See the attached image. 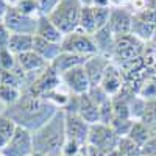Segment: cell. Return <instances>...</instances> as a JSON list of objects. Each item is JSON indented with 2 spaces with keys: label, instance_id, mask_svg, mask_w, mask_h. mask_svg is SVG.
Masks as SVG:
<instances>
[{
  "label": "cell",
  "instance_id": "obj_42",
  "mask_svg": "<svg viewBox=\"0 0 156 156\" xmlns=\"http://www.w3.org/2000/svg\"><path fill=\"white\" fill-rule=\"evenodd\" d=\"M9 2L8 0H0V17H3L6 14V11L9 9Z\"/></svg>",
  "mask_w": 156,
  "mask_h": 156
},
{
  "label": "cell",
  "instance_id": "obj_52",
  "mask_svg": "<svg viewBox=\"0 0 156 156\" xmlns=\"http://www.w3.org/2000/svg\"><path fill=\"white\" fill-rule=\"evenodd\" d=\"M8 2H9V0H8Z\"/></svg>",
  "mask_w": 156,
  "mask_h": 156
},
{
  "label": "cell",
  "instance_id": "obj_27",
  "mask_svg": "<svg viewBox=\"0 0 156 156\" xmlns=\"http://www.w3.org/2000/svg\"><path fill=\"white\" fill-rule=\"evenodd\" d=\"M22 97V89L17 86L11 84H2L0 86V101L6 106H12L20 100Z\"/></svg>",
  "mask_w": 156,
  "mask_h": 156
},
{
  "label": "cell",
  "instance_id": "obj_1",
  "mask_svg": "<svg viewBox=\"0 0 156 156\" xmlns=\"http://www.w3.org/2000/svg\"><path fill=\"white\" fill-rule=\"evenodd\" d=\"M59 108L53 106L51 103L45 101L41 97L28 92L27 89L22 90L20 100L12 106H8L3 115L14 120L17 126H23L28 131L34 133L42 125H45Z\"/></svg>",
  "mask_w": 156,
  "mask_h": 156
},
{
  "label": "cell",
  "instance_id": "obj_24",
  "mask_svg": "<svg viewBox=\"0 0 156 156\" xmlns=\"http://www.w3.org/2000/svg\"><path fill=\"white\" fill-rule=\"evenodd\" d=\"M16 129H17V125L14 120H11L9 117L3 114L0 115V150H3L8 145L11 137L14 136Z\"/></svg>",
  "mask_w": 156,
  "mask_h": 156
},
{
  "label": "cell",
  "instance_id": "obj_34",
  "mask_svg": "<svg viewBox=\"0 0 156 156\" xmlns=\"http://www.w3.org/2000/svg\"><path fill=\"white\" fill-rule=\"evenodd\" d=\"M100 109V123L105 125H111L112 119H114V109H112V100H106L105 103H101L98 106Z\"/></svg>",
  "mask_w": 156,
  "mask_h": 156
},
{
  "label": "cell",
  "instance_id": "obj_12",
  "mask_svg": "<svg viewBox=\"0 0 156 156\" xmlns=\"http://www.w3.org/2000/svg\"><path fill=\"white\" fill-rule=\"evenodd\" d=\"M101 89L109 95V97H114L120 92L125 86V78H123V72L122 69L117 66L115 62H109L108 67L103 73V78H101V83H100Z\"/></svg>",
  "mask_w": 156,
  "mask_h": 156
},
{
  "label": "cell",
  "instance_id": "obj_37",
  "mask_svg": "<svg viewBox=\"0 0 156 156\" xmlns=\"http://www.w3.org/2000/svg\"><path fill=\"white\" fill-rule=\"evenodd\" d=\"M87 95L90 97V100H92L97 106H100L101 103H105L106 100H109V98H111V97L105 92V90L101 89V86H92V87L89 89Z\"/></svg>",
  "mask_w": 156,
  "mask_h": 156
},
{
  "label": "cell",
  "instance_id": "obj_28",
  "mask_svg": "<svg viewBox=\"0 0 156 156\" xmlns=\"http://www.w3.org/2000/svg\"><path fill=\"white\" fill-rule=\"evenodd\" d=\"M117 150L122 153V156H142V147L137 145L136 142L133 139H129L128 136L119 139Z\"/></svg>",
  "mask_w": 156,
  "mask_h": 156
},
{
  "label": "cell",
  "instance_id": "obj_31",
  "mask_svg": "<svg viewBox=\"0 0 156 156\" xmlns=\"http://www.w3.org/2000/svg\"><path fill=\"white\" fill-rule=\"evenodd\" d=\"M142 123H145L150 129H156V100L147 101L145 112L140 119Z\"/></svg>",
  "mask_w": 156,
  "mask_h": 156
},
{
  "label": "cell",
  "instance_id": "obj_22",
  "mask_svg": "<svg viewBox=\"0 0 156 156\" xmlns=\"http://www.w3.org/2000/svg\"><path fill=\"white\" fill-rule=\"evenodd\" d=\"M156 25H151L148 22H144L142 19L133 16V25H131V34L136 36L139 41H142L144 44H148L151 41V37L154 34Z\"/></svg>",
  "mask_w": 156,
  "mask_h": 156
},
{
  "label": "cell",
  "instance_id": "obj_19",
  "mask_svg": "<svg viewBox=\"0 0 156 156\" xmlns=\"http://www.w3.org/2000/svg\"><path fill=\"white\" fill-rule=\"evenodd\" d=\"M33 51H36V53L41 56V58H44L48 64H51V62H53V61L61 55L62 48H61L59 44L48 42V41H45V39H42V37L34 36V41H33Z\"/></svg>",
  "mask_w": 156,
  "mask_h": 156
},
{
  "label": "cell",
  "instance_id": "obj_40",
  "mask_svg": "<svg viewBox=\"0 0 156 156\" xmlns=\"http://www.w3.org/2000/svg\"><path fill=\"white\" fill-rule=\"evenodd\" d=\"M9 30L5 27L3 23H0V50H5L8 48V42H9Z\"/></svg>",
  "mask_w": 156,
  "mask_h": 156
},
{
  "label": "cell",
  "instance_id": "obj_33",
  "mask_svg": "<svg viewBox=\"0 0 156 156\" xmlns=\"http://www.w3.org/2000/svg\"><path fill=\"white\" fill-rule=\"evenodd\" d=\"M17 64L16 55L11 53L8 48L0 50V70H12Z\"/></svg>",
  "mask_w": 156,
  "mask_h": 156
},
{
  "label": "cell",
  "instance_id": "obj_2",
  "mask_svg": "<svg viewBox=\"0 0 156 156\" xmlns=\"http://www.w3.org/2000/svg\"><path fill=\"white\" fill-rule=\"evenodd\" d=\"M66 139V114L62 109H58L45 125L33 133V148L48 156H58Z\"/></svg>",
  "mask_w": 156,
  "mask_h": 156
},
{
  "label": "cell",
  "instance_id": "obj_29",
  "mask_svg": "<svg viewBox=\"0 0 156 156\" xmlns=\"http://www.w3.org/2000/svg\"><path fill=\"white\" fill-rule=\"evenodd\" d=\"M12 6H14L20 14L27 16V17H33V19L41 17L39 16V8H37L36 0H19V2H16Z\"/></svg>",
  "mask_w": 156,
  "mask_h": 156
},
{
  "label": "cell",
  "instance_id": "obj_46",
  "mask_svg": "<svg viewBox=\"0 0 156 156\" xmlns=\"http://www.w3.org/2000/svg\"><path fill=\"white\" fill-rule=\"evenodd\" d=\"M150 44L156 47V30H154V34H153V37H151V41H150Z\"/></svg>",
  "mask_w": 156,
  "mask_h": 156
},
{
  "label": "cell",
  "instance_id": "obj_51",
  "mask_svg": "<svg viewBox=\"0 0 156 156\" xmlns=\"http://www.w3.org/2000/svg\"><path fill=\"white\" fill-rule=\"evenodd\" d=\"M142 156H153V154H142Z\"/></svg>",
  "mask_w": 156,
  "mask_h": 156
},
{
  "label": "cell",
  "instance_id": "obj_48",
  "mask_svg": "<svg viewBox=\"0 0 156 156\" xmlns=\"http://www.w3.org/2000/svg\"><path fill=\"white\" fill-rule=\"evenodd\" d=\"M16 2H19V0H9V5H14Z\"/></svg>",
  "mask_w": 156,
  "mask_h": 156
},
{
  "label": "cell",
  "instance_id": "obj_4",
  "mask_svg": "<svg viewBox=\"0 0 156 156\" xmlns=\"http://www.w3.org/2000/svg\"><path fill=\"white\" fill-rule=\"evenodd\" d=\"M145 51V44L139 41L136 36L129 34H122L115 36V47H114V55H112V62L115 64H123L129 62L144 56Z\"/></svg>",
  "mask_w": 156,
  "mask_h": 156
},
{
  "label": "cell",
  "instance_id": "obj_18",
  "mask_svg": "<svg viewBox=\"0 0 156 156\" xmlns=\"http://www.w3.org/2000/svg\"><path fill=\"white\" fill-rule=\"evenodd\" d=\"M94 42L97 45V50L98 53L103 55V56H108L109 59H112V55H114V47H115V36L112 34V31L109 30V27H105L98 30L94 36Z\"/></svg>",
  "mask_w": 156,
  "mask_h": 156
},
{
  "label": "cell",
  "instance_id": "obj_21",
  "mask_svg": "<svg viewBox=\"0 0 156 156\" xmlns=\"http://www.w3.org/2000/svg\"><path fill=\"white\" fill-rule=\"evenodd\" d=\"M33 41H34L33 34H19V33L11 34L8 42V50L14 55L25 53V51L33 50Z\"/></svg>",
  "mask_w": 156,
  "mask_h": 156
},
{
  "label": "cell",
  "instance_id": "obj_17",
  "mask_svg": "<svg viewBox=\"0 0 156 156\" xmlns=\"http://www.w3.org/2000/svg\"><path fill=\"white\" fill-rule=\"evenodd\" d=\"M34 36L42 37V39H45V41H48V42L59 44V45H61L62 39H64V34L55 27V23L51 22L48 17H45V16H41L37 19V27H36Z\"/></svg>",
  "mask_w": 156,
  "mask_h": 156
},
{
  "label": "cell",
  "instance_id": "obj_3",
  "mask_svg": "<svg viewBox=\"0 0 156 156\" xmlns=\"http://www.w3.org/2000/svg\"><path fill=\"white\" fill-rule=\"evenodd\" d=\"M81 8H83V5L78 0H61L56 9L48 16V19L66 36V34L78 30Z\"/></svg>",
  "mask_w": 156,
  "mask_h": 156
},
{
  "label": "cell",
  "instance_id": "obj_15",
  "mask_svg": "<svg viewBox=\"0 0 156 156\" xmlns=\"http://www.w3.org/2000/svg\"><path fill=\"white\" fill-rule=\"evenodd\" d=\"M16 59H17V64L22 67V70L25 73H42L50 64L41 58L36 51L30 50V51H25V53H20V55H16Z\"/></svg>",
  "mask_w": 156,
  "mask_h": 156
},
{
  "label": "cell",
  "instance_id": "obj_13",
  "mask_svg": "<svg viewBox=\"0 0 156 156\" xmlns=\"http://www.w3.org/2000/svg\"><path fill=\"white\" fill-rule=\"evenodd\" d=\"M90 125L84 122L78 114H66V137L81 145H87Z\"/></svg>",
  "mask_w": 156,
  "mask_h": 156
},
{
  "label": "cell",
  "instance_id": "obj_10",
  "mask_svg": "<svg viewBox=\"0 0 156 156\" xmlns=\"http://www.w3.org/2000/svg\"><path fill=\"white\" fill-rule=\"evenodd\" d=\"M61 80L66 84V87L70 90V94L73 95H84L90 89V83H89L87 73L84 70V66H78V67H73L67 72H64L61 75Z\"/></svg>",
  "mask_w": 156,
  "mask_h": 156
},
{
  "label": "cell",
  "instance_id": "obj_50",
  "mask_svg": "<svg viewBox=\"0 0 156 156\" xmlns=\"http://www.w3.org/2000/svg\"><path fill=\"white\" fill-rule=\"evenodd\" d=\"M0 23H3V17H0Z\"/></svg>",
  "mask_w": 156,
  "mask_h": 156
},
{
  "label": "cell",
  "instance_id": "obj_5",
  "mask_svg": "<svg viewBox=\"0 0 156 156\" xmlns=\"http://www.w3.org/2000/svg\"><path fill=\"white\" fill-rule=\"evenodd\" d=\"M61 48H62V51L80 55V56H92V55L98 53L92 36L86 34L80 28L64 36L62 42H61Z\"/></svg>",
  "mask_w": 156,
  "mask_h": 156
},
{
  "label": "cell",
  "instance_id": "obj_47",
  "mask_svg": "<svg viewBox=\"0 0 156 156\" xmlns=\"http://www.w3.org/2000/svg\"><path fill=\"white\" fill-rule=\"evenodd\" d=\"M31 156H48V154H45V153H39V151H33Z\"/></svg>",
  "mask_w": 156,
  "mask_h": 156
},
{
  "label": "cell",
  "instance_id": "obj_41",
  "mask_svg": "<svg viewBox=\"0 0 156 156\" xmlns=\"http://www.w3.org/2000/svg\"><path fill=\"white\" fill-rule=\"evenodd\" d=\"M111 2V8H123L131 3V0H109Z\"/></svg>",
  "mask_w": 156,
  "mask_h": 156
},
{
  "label": "cell",
  "instance_id": "obj_6",
  "mask_svg": "<svg viewBox=\"0 0 156 156\" xmlns=\"http://www.w3.org/2000/svg\"><path fill=\"white\" fill-rule=\"evenodd\" d=\"M119 136L114 133V129L109 125L105 123H94L89 128V137H87V145H92L103 153H109L117 148L119 144Z\"/></svg>",
  "mask_w": 156,
  "mask_h": 156
},
{
  "label": "cell",
  "instance_id": "obj_30",
  "mask_svg": "<svg viewBox=\"0 0 156 156\" xmlns=\"http://www.w3.org/2000/svg\"><path fill=\"white\" fill-rule=\"evenodd\" d=\"M133 123H134L133 119H112L109 126L114 129V133L119 137H125V136L129 134V131H131Z\"/></svg>",
  "mask_w": 156,
  "mask_h": 156
},
{
  "label": "cell",
  "instance_id": "obj_39",
  "mask_svg": "<svg viewBox=\"0 0 156 156\" xmlns=\"http://www.w3.org/2000/svg\"><path fill=\"white\" fill-rule=\"evenodd\" d=\"M134 16L139 17V19H142L144 22H148V23H151V25H156V8L142 11V12H137V14H134Z\"/></svg>",
  "mask_w": 156,
  "mask_h": 156
},
{
  "label": "cell",
  "instance_id": "obj_32",
  "mask_svg": "<svg viewBox=\"0 0 156 156\" xmlns=\"http://www.w3.org/2000/svg\"><path fill=\"white\" fill-rule=\"evenodd\" d=\"M94 16H95V22H97V31L108 27V22L111 17V6H108V8L94 6Z\"/></svg>",
  "mask_w": 156,
  "mask_h": 156
},
{
  "label": "cell",
  "instance_id": "obj_9",
  "mask_svg": "<svg viewBox=\"0 0 156 156\" xmlns=\"http://www.w3.org/2000/svg\"><path fill=\"white\" fill-rule=\"evenodd\" d=\"M61 84H62L61 75H58L53 69H51V66H48L42 73H39L34 78V81L27 87V90L34 94L36 97H44L47 92L59 87Z\"/></svg>",
  "mask_w": 156,
  "mask_h": 156
},
{
  "label": "cell",
  "instance_id": "obj_8",
  "mask_svg": "<svg viewBox=\"0 0 156 156\" xmlns=\"http://www.w3.org/2000/svg\"><path fill=\"white\" fill-rule=\"evenodd\" d=\"M37 19L27 17V16L20 14V12L11 5L9 9L6 11V14L3 16V25L9 30L11 34L19 33V34H33L34 36L36 27H37Z\"/></svg>",
  "mask_w": 156,
  "mask_h": 156
},
{
  "label": "cell",
  "instance_id": "obj_35",
  "mask_svg": "<svg viewBox=\"0 0 156 156\" xmlns=\"http://www.w3.org/2000/svg\"><path fill=\"white\" fill-rule=\"evenodd\" d=\"M128 8L133 14H137V12L156 8V0H131V3L128 5Z\"/></svg>",
  "mask_w": 156,
  "mask_h": 156
},
{
  "label": "cell",
  "instance_id": "obj_20",
  "mask_svg": "<svg viewBox=\"0 0 156 156\" xmlns=\"http://www.w3.org/2000/svg\"><path fill=\"white\" fill-rule=\"evenodd\" d=\"M78 115L81 117L84 122L89 125H94L100 122V109L95 103L90 100L87 94L80 95V109H78Z\"/></svg>",
  "mask_w": 156,
  "mask_h": 156
},
{
  "label": "cell",
  "instance_id": "obj_7",
  "mask_svg": "<svg viewBox=\"0 0 156 156\" xmlns=\"http://www.w3.org/2000/svg\"><path fill=\"white\" fill-rule=\"evenodd\" d=\"M33 151V133L23 126H17L8 145L0 150L2 156H31Z\"/></svg>",
  "mask_w": 156,
  "mask_h": 156
},
{
  "label": "cell",
  "instance_id": "obj_45",
  "mask_svg": "<svg viewBox=\"0 0 156 156\" xmlns=\"http://www.w3.org/2000/svg\"><path fill=\"white\" fill-rule=\"evenodd\" d=\"M106 156H122V153L119 151V150H112V151H109V153H106Z\"/></svg>",
  "mask_w": 156,
  "mask_h": 156
},
{
  "label": "cell",
  "instance_id": "obj_11",
  "mask_svg": "<svg viewBox=\"0 0 156 156\" xmlns=\"http://www.w3.org/2000/svg\"><path fill=\"white\" fill-rule=\"evenodd\" d=\"M133 12L129 11L128 6L123 8H111V17L108 22V27L112 31L114 36H122L131 33L133 25Z\"/></svg>",
  "mask_w": 156,
  "mask_h": 156
},
{
  "label": "cell",
  "instance_id": "obj_38",
  "mask_svg": "<svg viewBox=\"0 0 156 156\" xmlns=\"http://www.w3.org/2000/svg\"><path fill=\"white\" fill-rule=\"evenodd\" d=\"M86 145H81V144H78V142L75 140H69L66 139V142H64V145H62V150H61V156H75L78 154Z\"/></svg>",
  "mask_w": 156,
  "mask_h": 156
},
{
  "label": "cell",
  "instance_id": "obj_44",
  "mask_svg": "<svg viewBox=\"0 0 156 156\" xmlns=\"http://www.w3.org/2000/svg\"><path fill=\"white\" fill-rule=\"evenodd\" d=\"M83 6H92V3H94V0H78Z\"/></svg>",
  "mask_w": 156,
  "mask_h": 156
},
{
  "label": "cell",
  "instance_id": "obj_26",
  "mask_svg": "<svg viewBox=\"0 0 156 156\" xmlns=\"http://www.w3.org/2000/svg\"><path fill=\"white\" fill-rule=\"evenodd\" d=\"M128 137H129V139H133L137 145L144 147V145H145V142L151 137V129H150L145 123H142L140 120H134L133 128H131V131H129Z\"/></svg>",
  "mask_w": 156,
  "mask_h": 156
},
{
  "label": "cell",
  "instance_id": "obj_49",
  "mask_svg": "<svg viewBox=\"0 0 156 156\" xmlns=\"http://www.w3.org/2000/svg\"><path fill=\"white\" fill-rule=\"evenodd\" d=\"M3 84V80H2V75H0V86H2Z\"/></svg>",
  "mask_w": 156,
  "mask_h": 156
},
{
  "label": "cell",
  "instance_id": "obj_16",
  "mask_svg": "<svg viewBox=\"0 0 156 156\" xmlns=\"http://www.w3.org/2000/svg\"><path fill=\"white\" fill-rule=\"evenodd\" d=\"M90 56H80V55H73V53H67V51H61V55L50 64L51 69H53L58 75H62L64 72H67L73 67L78 66H84L86 61Z\"/></svg>",
  "mask_w": 156,
  "mask_h": 156
},
{
  "label": "cell",
  "instance_id": "obj_14",
  "mask_svg": "<svg viewBox=\"0 0 156 156\" xmlns=\"http://www.w3.org/2000/svg\"><path fill=\"white\" fill-rule=\"evenodd\" d=\"M111 62V59L108 56H103L100 53L97 55H92L84 64V70L87 73V78H89V83H90V87L92 86H100L101 83V78H103V73H105L108 64Z\"/></svg>",
  "mask_w": 156,
  "mask_h": 156
},
{
  "label": "cell",
  "instance_id": "obj_43",
  "mask_svg": "<svg viewBox=\"0 0 156 156\" xmlns=\"http://www.w3.org/2000/svg\"><path fill=\"white\" fill-rule=\"evenodd\" d=\"M92 6H97V8H108V6H111V2H109V0H94Z\"/></svg>",
  "mask_w": 156,
  "mask_h": 156
},
{
  "label": "cell",
  "instance_id": "obj_25",
  "mask_svg": "<svg viewBox=\"0 0 156 156\" xmlns=\"http://www.w3.org/2000/svg\"><path fill=\"white\" fill-rule=\"evenodd\" d=\"M137 95L142 97L145 101L156 100V72L145 75V78L142 80L140 87L137 90Z\"/></svg>",
  "mask_w": 156,
  "mask_h": 156
},
{
  "label": "cell",
  "instance_id": "obj_23",
  "mask_svg": "<svg viewBox=\"0 0 156 156\" xmlns=\"http://www.w3.org/2000/svg\"><path fill=\"white\" fill-rule=\"evenodd\" d=\"M78 28L84 31L86 34L94 36L97 33V22L94 16V6H83L81 8V14H80V25Z\"/></svg>",
  "mask_w": 156,
  "mask_h": 156
},
{
  "label": "cell",
  "instance_id": "obj_36",
  "mask_svg": "<svg viewBox=\"0 0 156 156\" xmlns=\"http://www.w3.org/2000/svg\"><path fill=\"white\" fill-rule=\"evenodd\" d=\"M61 0H36L37 8H39V16H45L48 17L51 12L56 9Z\"/></svg>",
  "mask_w": 156,
  "mask_h": 156
}]
</instances>
